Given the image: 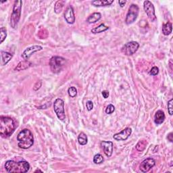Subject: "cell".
<instances>
[{
	"label": "cell",
	"mask_w": 173,
	"mask_h": 173,
	"mask_svg": "<svg viewBox=\"0 0 173 173\" xmlns=\"http://www.w3.org/2000/svg\"><path fill=\"white\" fill-rule=\"evenodd\" d=\"M114 0H95L91 2V4L95 7H105L110 6Z\"/></svg>",
	"instance_id": "obj_15"
},
{
	"label": "cell",
	"mask_w": 173,
	"mask_h": 173,
	"mask_svg": "<svg viewBox=\"0 0 173 173\" xmlns=\"http://www.w3.org/2000/svg\"><path fill=\"white\" fill-rule=\"evenodd\" d=\"M173 99H171V100H169L168 102V113L171 116L172 115L173 112H172V109H173Z\"/></svg>",
	"instance_id": "obj_29"
},
{
	"label": "cell",
	"mask_w": 173,
	"mask_h": 173,
	"mask_svg": "<svg viewBox=\"0 0 173 173\" xmlns=\"http://www.w3.org/2000/svg\"><path fill=\"white\" fill-rule=\"evenodd\" d=\"M139 12V9L137 5L131 4L130 6L125 19V23L127 25H131L136 21L138 17Z\"/></svg>",
	"instance_id": "obj_6"
},
{
	"label": "cell",
	"mask_w": 173,
	"mask_h": 173,
	"mask_svg": "<svg viewBox=\"0 0 173 173\" xmlns=\"http://www.w3.org/2000/svg\"><path fill=\"white\" fill-rule=\"evenodd\" d=\"M66 63L65 58L60 56H54L50 60V66L51 72L53 73H59L63 69Z\"/></svg>",
	"instance_id": "obj_5"
},
{
	"label": "cell",
	"mask_w": 173,
	"mask_h": 173,
	"mask_svg": "<svg viewBox=\"0 0 173 173\" xmlns=\"http://www.w3.org/2000/svg\"><path fill=\"white\" fill-rule=\"evenodd\" d=\"M78 142L80 145H81V146H84V145L87 143L88 139L85 133H84L83 132H80L78 137Z\"/></svg>",
	"instance_id": "obj_22"
},
{
	"label": "cell",
	"mask_w": 173,
	"mask_h": 173,
	"mask_svg": "<svg viewBox=\"0 0 173 173\" xmlns=\"http://www.w3.org/2000/svg\"><path fill=\"white\" fill-rule=\"evenodd\" d=\"M172 22H168L162 25V33L164 35H169L171 33H172Z\"/></svg>",
	"instance_id": "obj_20"
},
{
	"label": "cell",
	"mask_w": 173,
	"mask_h": 173,
	"mask_svg": "<svg viewBox=\"0 0 173 173\" xmlns=\"http://www.w3.org/2000/svg\"><path fill=\"white\" fill-rule=\"evenodd\" d=\"M16 128V124L14 119L8 116L0 117V135L3 138H8L13 134Z\"/></svg>",
	"instance_id": "obj_1"
},
{
	"label": "cell",
	"mask_w": 173,
	"mask_h": 173,
	"mask_svg": "<svg viewBox=\"0 0 173 173\" xmlns=\"http://www.w3.org/2000/svg\"><path fill=\"white\" fill-rule=\"evenodd\" d=\"M5 169L10 173H25L29 171L30 164L26 161L15 162L7 160L5 163Z\"/></svg>",
	"instance_id": "obj_2"
},
{
	"label": "cell",
	"mask_w": 173,
	"mask_h": 173,
	"mask_svg": "<svg viewBox=\"0 0 173 173\" xmlns=\"http://www.w3.org/2000/svg\"><path fill=\"white\" fill-rule=\"evenodd\" d=\"M103 162V157L102 154H98L94 156V162L95 164H102Z\"/></svg>",
	"instance_id": "obj_26"
},
{
	"label": "cell",
	"mask_w": 173,
	"mask_h": 173,
	"mask_svg": "<svg viewBox=\"0 0 173 173\" xmlns=\"http://www.w3.org/2000/svg\"><path fill=\"white\" fill-rule=\"evenodd\" d=\"M65 4V2L64 1H58L55 3V6H54V12L56 14H59L60 12H61L63 7Z\"/></svg>",
	"instance_id": "obj_23"
},
{
	"label": "cell",
	"mask_w": 173,
	"mask_h": 173,
	"mask_svg": "<svg viewBox=\"0 0 173 173\" xmlns=\"http://www.w3.org/2000/svg\"><path fill=\"white\" fill-rule=\"evenodd\" d=\"M17 140L18 141V147L23 150L30 148L34 143L33 135L27 128H25L19 132L17 135Z\"/></svg>",
	"instance_id": "obj_3"
},
{
	"label": "cell",
	"mask_w": 173,
	"mask_h": 173,
	"mask_svg": "<svg viewBox=\"0 0 173 173\" xmlns=\"http://www.w3.org/2000/svg\"><path fill=\"white\" fill-rule=\"evenodd\" d=\"M102 95H103V97L105 98V99H107L108 97H109V92H108V91L105 90V91H102Z\"/></svg>",
	"instance_id": "obj_32"
},
{
	"label": "cell",
	"mask_w": 173,
	"mask_h": 173,
	"mask_svg": "<svg viewBox=\"0 0 173 173\" xmlns=\"http://www.w3.org/2000/svg\"><path fill=\"white\" fill-rule=\"evenodd\" d=\"M109 29V27L106 26L104 24H101V25H99L98 27L95 28L91 30V33L94 34H98V33H101L103 32H105L107 30Z\"/></svg>",
	"instance_id": "obj_21"
},
{
	"label": "cell",
	"mask_w": 173,
	"mask_h": 173,
	"mask_svg": "<svg viewBox=\"0 0 173 173\" xmlns=\"http://www.w3.org/2000/svg\"><path fill=\"white\" fill-rule=\"evenodd\" d=\"M139 47V44L136 41H130L126 43L122 47L121 51L123 53L128 56L133 55Z\"/></svg>",
	"instance_id": "obj_8"
},
{
	"label": "cell",
	"mask_w": 173,
	"mask_h": 173,
	"mask_svg": "<svg viewBox=\"0 0 173 173\" xmlns=\"http://www.w3.org/2000/svg\"><path fill=\"white\" fill-rule=\"evenodd\" d=\"M31 66V62H30L28 60H23V61L20 62L18 65L14 68L15 71H21L27 69Z\"/></svg>",
	"instance_id": "obj_18"
},
{
	"label": "cell",
	"mask_w": 173,
	"mask_h": 173,
	"mask_svg": "<svg viewBox=\"0 0 173 173\" xmlns=\"http://www.w3.org/2000/svg\"><path fill=\"white\" fill-rule=\"evenodd\" d=\"M22 1H15L13 7L12 13L10 17V26L13 29L17 27L18 22L21 19V10H22Z\"/></svg>",
	"instance_id": "obj_4"
},
{
	"label": "cell",
	"mask_w": 173,
	"mask_h": 173,
	"mask_svg": "<svg viewBox=\"0 0 173 173\" xmlns=\"http://www.w3.org/2000/svg\"><path fill=\"white\" fill-rule=\"evenodd\" d=\"M68 93L70 98H75L77 95V89L74 87H70L68 90Z\"/></svg>",
	"instance_id": "obj_27"
},
{
	"label": "cell",
	"mask_w": 173,
	"mask_h": 173,
	"mask_svg": "<svg viewBox=\"0 0 173 173\" xmlns=\"http://www.w3.org/2000/svg\"><path fill=\"white\" fill-rule=\"evenodd\" d=\"M132 134V129L129 127H127L124 130L120 131L118 133L114 135L113 138L116 141H125Z\"/></svg>",
	"instance_id": "obj_12"
},
{
	"label": "cell",
	"mask_w": 173,
	"mask_h": 173,
	"mask_svg": "<svg viewBox=\"0 0 173 173\" xmlns=\"http://www.w3.org/2000/svg\"><path fill=\"white\" fill-rule=\"evenodd\" d=\"M64 18H65V21L68 24H70V25H72L75 22V14L73 8L71 6H68L65 12H64Z\"/></svg>",
	"instance_id": "obj_14"
},
{
	"label": "cell",
	"mask_w": 173,
	"mask_h": 173,
	"mask_svg": "<svg viewBox=\"0 0 173 173\" xmlns=\"http://www.w3.org/2000/svg\"><path fill=\"white\" fill-rule=\"evenodd\" d=\"M126 3H127V1H122V0H119L118 1V3H119V5L120 6L123 7L124 6V5L126 4Z\"/></svg>",
	"instance_id": "obj_33"
},
{
	"label": "cell",
	"mask_w": 173,
	"mask_h": 173,
	"mask_svg": "<svg viewBox=\"0 0 173 173\" xmlns=\"http://www.w3.org/2000/svg\"><path fill=\"white\" fill-rule=\"evenodd\" d=\"M115 111V107L112 104H109L106 109V113L108 114H111Z\"/></svg>",
	"instance_id": "obj_28"
},
{
	"label": "cell",
	"mask_w": 173,
	"mask_h": 173,
	"mask_svg": "<svg viewBox=\"0 0 173 173\" xmlns=\"http://www.w3.org/2000/svg\"><path fill=\"white\" fill-rule=\"evenodd\" d=\"M42 172L43 171H41V170H39V169H37V170H36V171H35V172Z\"/></svg>",
	"instance_id": "obj_35"
},
{
	"label": "cell",
	"mask_w": 173,
	"mask_h": 173,
	"mask_svg": "<svg viewBox=\"0 0 173 173\" xmlns=\"http://www.w3.org/2000/svg\"><path fill=\"white\" fill-rule=\"evenodd\" d=\"M147 146V142L146 140H142L137 143L136 145V150L139 151H143L146 149Z\"/></svg>",
	"instance_id": "obj_24"
},
{
	"label": "cell",
	"mask_w": 173,
	"mask_h": 173,
	"mask_svg": "<svg viewBox=\"0 0 173 173\" xmlns=\"http://www.w3.org/2000/svg\"><path fill=\"white\" fill-rule=\"evenodd\" d=\"M102 18V15L99 12H95L91 14L89 17L87 19V22L89 24H93L95 23L96 22H98Z\"/></svg>",
	"instance_id": "obj_19"
},
{
	"label": "cell",
	"mask_w": 173,
	"mask_h": 173,
	"mask_svg": "<svg viewBox=\"0 0 173 173\" xmlns=\"http://www.w3.org/2000/svg\"><path fill=\"white\" fill-rule=\"evenodd\" d=\"M158 73H159V68L157 66H154L150 71V74H151V76H156Z\"/></svg>",
	"instance_id": "obj_30"
},
{
	"label": "cell",
	"mask_w": 173,
	"mask_h": 173,
	"mask_svg": "<svg viewBox=\"0 0 173 173\" xmlns=\"http://www.w3.org/2000/svg\"><path fill=\"white\" fill-rule=\"evenodd\" d=\"M43 50V47L40 46H32L29 47H27L26 49L23 51L22 54V58L25 60H29L32 55H33L35 52L41 51Z\"/></svg>",
	"instance_id": "obj_11"
},
{
	"label": "cell",
	"mask_w": 173,
	"mask_h": 173,
	"mask_svg": "<svg viewBox=\"0 0 173 173\" xmlns=\"http://www.w3.org/2000/svg\"><path fill=\"white\" fill-rule=\"evenodd\" d=\"M54 110L56 116L60 120H64L66 118L65 110H64V102L62 99L58 98L54 103Z\"/></svg>",
	"instance_id": "obj_7"
},
{
	"label": "cell",
	"mask_w": 173,
	"mask_h": 173,
	"mask_svg": "<svg viewBox=\"0 0 173 173\" xmlns=\"http://www.w3.org/2000/svg\"><path fill=\"white\" fill-rule=\"evenodd\" d=\"M1 54H1V56H2V65L5 66L10 61V60L12 58L13 55H12V54L8 53V52H6V51H2Z\"/></svg>",
	"instance_id": "obj_17"
},
{
	"label": "cell",
	"mask_w": 173,
	"mask_h": 173,
	"mask_svg": "<svg viewBox=\"0 0 173 173\" xmlns=\"http://www.w3.org/2000/svg\"><path fill=\"white\" fill-rule=\"evenodd\" d=\"M86 107L88 111H91L94 108V103L91 101H87L86 103Z\"/></svg>",
	"instance_id": "obj_31"
},
{
	"label": "cell",
	"mask_w": 173,
	"mask_h": 173,
	"mask_svg": "<svg viewBox=\"0 0 173 173\" xmlns=\"http://www.w3.org/2000/svg\"><path fill=\"white\" fill-rule=\"evenodd\" d=\"M143 8L149 19L151 22H155L157 20V18L155 13L154 6L153 5V3L150 1H145L143 2Z\"/></svg>",
	"instance_id": "obj_9"
},
{
	"label": "cell",
	"mask_w": 173,
	"mask_h": 173,
	"mask_svg": "<svg viewBox=\"0 0 173 173\" xmlns=\"http://www.w3.org/2000/svg\"><path fill=\"white\" fill-rule=\"evenodd\" d=\"M156 165V161L154 159L151 158H148L145 159L143 162L141 163L139 166L140 171L142 172H147Z\"/></svg>",
	"instance_id": "obj_10"
},
{
	"label": "cell",
	"mask_w": 173,
	"mask_h": 173,
	"mask_svg": "<svg viewBox=\"0 0 173 173\" xmlns=\"http://www.w3.org/2000/svg\"><path fill=\"white\" fill-rule=\"evenodd\" d=\"M165 114L162 110H158L154 115V122L156 124H162L165 120Z\"/></svg>",
	"instance_id": "obj_16"
},
{
	"label": "cell",
	"mask_w": 173,
	"mask_h": 173,
	"mask_svg": "<svg viewBox=\"0 0 173 173\" xmlns=\"http://www.w3.org/2000/svg\"><path fill=\"white\" fill-rule=\"evenodd\" d=\"M100 144H101L102 148L103 149L104 154H106V156L108 157H111L112 153H113V143L110 142V141H102Z\"/></svg>",
	"instance_id": "obj_13"
},
{
	"label": "cell",
	"mask_w": 173,
	"mask_h": 173,
	"mask_svg": "<svg viewBox=\"0 0 173 173\" xmlns=\"http://www.w3.org/2000/svg\"><path fill=\"white\" fill-rule=\"evenodd\" d=\"M7 37V30L5 27L0 29V43H2Z\"/></svg>",
	"instance_id": "obj_25"
},
{
	"label": "cell",
	"mask_w": 173,
	"mask_h": 173,
	"mask_svg": "<svg viewBox=\"0 0 173 173\" xmlns=\"http://www.w3.org/2000/svg\"><path fill=\"white\" fill-rule=\"evenodd\" d=\"M167 138H168V139L169 141H170L171 142H172V141H173V139H172V132H171V133L168 135Z\"/></svg>",
	"instance_id": "obj_34"
}]
</instances>
